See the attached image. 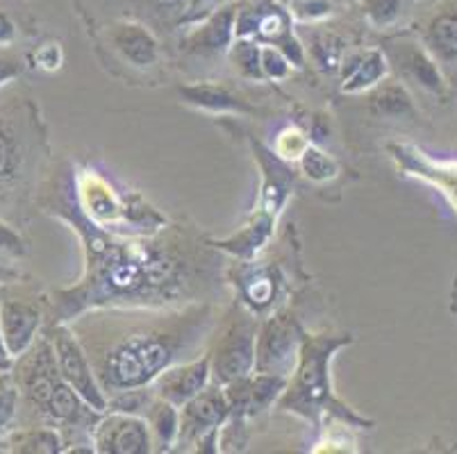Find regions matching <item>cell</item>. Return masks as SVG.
Masks as SVG:
<instances>
[{"mask_svg":"<svg viewBox=\"0 0 457 454\" xmlns=\"http://www.w3.org/2000/svg\"><path fill=\"white\" fill-rule=\"evenodd\" d=\"M71 166L44 185L41 205L76 232L85 252L80 280L48 300L51 323L98 307H182L216 302L228 285L221 250L194 227L169 225L153 235H112L82 216L69 185Z\"/></svg>","mask_w":457,"mask_h":454,"instance_id":"cell-1","label":"cell"},{"mask_svg":"<svg viewBox=\"0 0 457 454\" xmlns=\"http://www.w3.org/2000/svg\"><path fill=\"white\" fill-rule=\"evenodd\" d=\"M216 302L182 307H98L69 320L107 400L146 389L169 366L207 352Z\"/></svg>","mask_w":457,"mask_h":454,"instance_id":"cell-2","label":"cell"},{"mask_svg":"<svg viewBox=\"0 0 457 454\" xmlns=\"http://www.w3.org/2000/svg\"><path fill=\"white\" fill-rule=\"evenodd\" d=\"M48 161L39 107L23 94L0 95V219L23 216Z\"/></svg>","mask_w":457,"mask_h":454,"instance_id":"cell-3","label":"cell"},{"mask_svg":"<svg viewBox=\"0 0 457 454\" xmlns=\"http://www.w3.org/2000/svg\"><path fill=\"white\" fill-rule=\"evenodd\" d=\"M14 380L21 400L39 425L55 427L66 445H91L89 434L101 411L89 407L76 391L66 384L57 368L55 350L48 334L37 336L30 350L19 357Z\"/></svg>","mask_w":457,"mask_h":454,"instance_id":"cell-4","label":"cell"},{"mask_svg":"<svg viewBox=\"0 0 457 454\" xmlns=\"http://www.w3.org/2000/svg\"><path fill=\"white\" fill-rule=\"evenodd\" d=\"M351 343L348 334H314L303 336L298 361L294 373L287 377V386L278 398V409L296 414L319 425L326 414L339 416L346 423L364 427V420L342 405L332 393L330 361L344 345Z\"/></svg>","mask_w":457,"mask_h":454,"instance_id":"cell-5","label":"cell"},{"mask_svg":"<svg viewBox=\"0 0 457 454\" xmlns=\"http://www.w3.org/2000/svg\"><path fill=\"white\" fill-rule=\"evenodd\" d=\"M71 195L89 223L112 235H153L166 219L137 194H123L91 166L71 169Z\"/></svg>","mask_w":457,"mask_h":454,"instance_id":"cell-6","label":"cell"},{"mask_svg":"<svg viewBox=\"0 0 457 454\" xmlns=\"http://www.w3.org/2000/svg\"><path fill=\"white\" fill-rule=\"evenodd\" d=\"M260 320L242 300H235L214 327L207 355H210L212 380L228 384L248 377L255 370V341Z\"/></svg>","mask_w":457,"mask_h":454,"instance_id":"cell-7","label":"cell"},{"mask_svg":"<svg viewBox=\"0 0 457 454\" xmlns=\"http://www.w3.org/2000/svg\"><path fill=\"white\" fill-rule=\"evenodd\" d=\"M237 37L276 45L292 62L294 69L305 66V45L294 32V19L282 0H237L235 39Z\"/></svg>","mask_w":457,"mask_h":454,"instance_id":"cell-8","label":"cell"},{"mask_svg":"<svg viewBox=\"0 0 457 454\" xmlns=\"http://www.w3.org/2000/svg\"><path fill=\"white\" fill-rule=\"evenodd\" d=\"M101 45L110 50L130 73L151 75L164 64L162 41L153 28L135 19H114L101 35Z\"/></svg>","mask_w":457,"mask_h":454,"instance_id":"cell-9","label":"cell"},{"mask_svg":"<svg viewBox=\"0 0 457 454\" xmlns=\"http://www.w3.org/2000/svg\"><path fill=\"white\" fill-rule=\"evenodd\" d=\"M48 339H51L53 350H55L57 368H60L62 377L66 384L76 391L87 405L94 407L96 411H107V395L103 393L101 384L96 380L91 361L87 357L85 348L80 345L78 336L71 332L66 323H51L46 330Z\"/></svg>","mask_w":457,"mask_h":454,"instance_id":"cell-10","label":"cell"},{"mask_svg":"<svg viewBox=\"0 0 457 454\" xmlns=\"http://www.w3.org/2000/svg\"><path fill=\"white\" fill-rule=\"evenodd\" d=\"M303 327L289 314L269 316L257 330L255 341V370L253 373H271L289 377L298 361V350L303 343Z\"/></svg>","mask_w":457,"mask_h":454,"instance_id":"cell-11","label":"cell"},{"mask_svg":"<svg viewBox=\"0 0 457 454\" xmlns=\"http://www.w3.org/2000/svg\"><path fill=\"white\" fill-rule=\"evenodd\" d=\"M230 420V405L223 384L212 380L198 395L180 407V432L176 450H196L207 436L219 434Z\"/></svg>","mask_w":457,"mask_h":454,"instance_id":"cell-12","label":"cell"},{"mask_svg":"<svg viewBox=\"0 0 457 454\" xmlns=\"http://www.w3.org/2000/svg\"><path fill=\"white\" fill-rule=\"evenodd\" d=\"M91 448L98 454H148L153 439L144 416L130 411H103L91 427Z\"/></svg>","mask_w":457,"mask_h":454,"instance_id":"cell-13","label":"cell"},{"mask_svg":"<svg viewBox=\"0 0 457 454\" xmlns=\"http://www.w3.org/2000/svg\"><path fill=\"white\" fill-rule=\"evenodd\" d=\"M237 3H223L210 16L194 25H187L180 39V53L194 60H219L226 57L235 41Z\"/></svg>","mask_w":457,"mask_h":454,"instance_id":"cell-14","label":"cell"},{"mask_svg":"<svg viewBox=\"0 0 457 454\" xmlns=\"http://www.w3.org/2000/svg\"><path fill=\"white\" fill-rule=\"evenodd\" d=\"M48 300H30L23 295L0 298V334L12 361L19 359L39 336L44 323V305Z\"/></svg>","mask_w":457,"mask_h":454,"instance_id":"cell-15","label":"cell"},{"mask_svg":"<svg viewBox=\"0 0 457 454\" xmlns=\"http://www.w3.org/2000/svg\"><path fill=\"white\" fill-rule=\"evenodd\" d=\"M380 50L389 62V69L403 75L407 82H414L421 89L439 94L444 89L442 73L437 69V62L432 60L428 48H423L419 41L405 35H394L382 41Z\"/></svg>","mask_w":457,"mask_h":454,"instance_id":"cell-16","label":"cell"},{"mask_svg":"<svg viewBox=\"0 0 457 454\" xmlns=\"http://www.w3.org/2000/svg\"><path fill=\"white\" fill-rule=\"evenodd\" d=\"M210 382V355L203 352L196 359L180 361V364H173L166 370H162L155 377V382L151 384V389L157 398L166 400V402H171L176 407H182L194 395L201 393Z\"/></svg>","mask_w":457,"mask_h":454,"instance_id":"cell-17","label":"cell"},{"mask_svg":"<svg viewBox=\"0 0 457 454\" xmlns=\"http://www.w3.org/2000/svg\"><path fill=\"white\" fill-rule=\"evenodd\" d=\"M423 44L435 62L455 64L457 62V3L446 0L432 12L421 28Z\"/></svg>","mask_w":457,"mask_h":454,"instance_id":"cell-18","label":"cell"},{"mask_svg":"<svg viewBox=\"0 0 457 454\" xmlns=\"http://www.w3.org/2000/svg\"><path fill=\"white\" fill-rule=\"evenodd\" d=\"M339 70H342L344 94H364L376 89L387 78L389 62L380 48H369L346 55Z\"/></svg>","mask_w":457,"mask_h":454,"instance_id":"cell-19","label":"cell"},{"mask_svg":"<svg viewBox=\"0 0 457 454\" xmlns=\"http://www.w3.org/2000/svg\"><path fill=\"white\" fill-rule=\"evenodd\" d=\"M144 420L148 423L153 439V452H171L176 450L178 432H180V407L166 402V400L153 398L148 400V405L141 411Z\"/></svg>","mask_w":457,"mask_h":454,"instance_id":"cell-20","label":"cell"},{"mask_svg":"<svg viewBox=\"0 0 457 454\" xmlns=\"http://www.w3.org/2000/svg\"><path fill=\"white\" fill-rule=\"evenodd\" d=\"M180 98L187 105H194L198 110L207 111H239V114H248L253 107L248 105L242 95L232 94L228 87L219 85V82H196V85L180 87Z\"/></svg>","mask_w":457,"mask_h":454,"instance_id":"cell-21","label":"cell"},{"mask_svg":"<svg viewBox=\"0 0 457 454\" xmlns=\"http://www.w3.org/2000/svg\"><path fill=\"white\" fill-rule=\"evenodd\" d=\"M235 285L242 293V302L253 314L267 311L273 305L278 282H273V273L269 268H255V264H251L239 270Z\"/></svg>","mask_w":457,"mask_h":454,"instance_id":"cell-22","label":"cell"},{"mask_svg":"<svg viewBox=\"0 0 457 454\" xmlns=\"http://www.w3.org/2000/svg\"><path fill=\"white\" fill-rule=\"evenodd\" d=\"M14 445V452H30V454H55L64 452V436L55 430V427H28L26 432L14 434L10 441Z\"/></svg>","mask_w":457,"mask_h":454,"instance_id":"cell-23","label":"cell"},{"mask_svg":"<svg viewBox=\"0 0 457 454\" xmlns=\"http://www.w3.org/2000/svg\"><path fill=\"white\" fill-rule=\"evenodd\" d=\"M260 50L262 44L253 39H244V37H237L232 41L230 50H228V62L232 64V69L237 70L239 78L251 82H264V73H262V62H260Z\"/></svg>","mask_w":457,"mask_h":454,"instance_id":"cell-24","label":"cell"},{"mask_svg":"<svg viewBox=\"0 0 457 454\" xmlns=\"http://www.w3.org/2000/svg\"><path fill=\"white\" fill-rule=\"evenodd\" d=\"M312 60L317 62L319 69L326 70V73H335V70L342 69L344 60H346V45L332 32H319L314 35L310 45Z\"/></svg>","mask_w":457,"mask_h":454,"instance_id":"cell-25","label":"cell"},{"mask_svg":"<svg viewBox=\"0 0 457 454\" xmlns=\"http://www.w3.org/2000/svg\"><path fill=\"white\" fill-rule=\"evenodd\" d=\"M282 5L289 10L294 21L314 25L332 19L337 12H342L344 0H282Z\"/></svg>","mask_w":457,"mask_h":454,"instance_id":"cell-26","label":"cell"},{"mask_svg":"<svg viewBox=\"0 0 457 454\" xmlns=\"http://www.w3.org/2000/svg\"><path fill=\"white\" fill-rule=\"evenodd\" d=\"M298 164H301V173L314 185H326L339 175V164L314 144L307 145Z\"/></svg>","mask_w":457,"mask_h":454,"instance_id":"cell-27","label":"cell"},{"mask_svg":"<svg viewBox=\"0 0 457 454\" xmlns=\"http://www.w3.org/2000/svg\"><path fill=\"white\" fill-rule=\"evenodd\" d=\"M373 105L378 107V111L385 116H412V100L407 95V91L401 85H394L392 80H385L376 87V94H373Z\"/></svg>","mask_w":457,"mask_h":454,"instance_id":"cell-28","label":"cell"},{"mask_svg":"<svg viewBox=\"0 0 457 454\" xmlns=\"http://www.w3.org/2000/svg\"><path fill=\"white\" fill-rule=\"evenodd\" d=\"M362 7L367 23L376 30H387L401 21L405 14L407 0H357Z\"/></svg>","mask_w":457,"mask_h":454,"instance_id":"cell-29","label":"cell"},{"mask_svg":"<svg viewBox=\"0 0 457 454\" xmlns=\"http://www.w3.org/2000/svg\"><path fill=\"white\" fill-rule=\"evenodd\" d=\"M21 409V393L14 375L3 370L0 375V436L10 432L12 425L19 418Z\"/></svg>","mask_w":457,"mask_h":454,"instance_id":"cell-30","label":"cell"},{"mask_svg":"<svg viewBox=\"0 0 457 454\" xmlns=\"http://www.w3.org/2000/svg\"><path fill=\"white\" fill-rule=\"evenodd\" d=\"M310 136L301 128H285L273 141V155L280 157L282 161H298L305 148L310 145Z\"/></svg>","mask_w":457,"mask_h":454,"instance_id":"cell-31","label":"cell"},{"mask_svg":"<svg viewBox=\"0 0 457 454\" xmlns=\"http://www.w3.org/2000/svg\"><path fill=\"white\" fill-rule=\"evenodd\" d=\"M260 62H262V73H264V80L282 82L292 75L294 66L292 62L287 60V55L276 45H264L262 44L260 50Z\"/></svg>","mask_w":457,"mask_h":454,"instance_id":"cell-32","label":"cell"},{"mask_svg":"<svg viewBox=\"0 0 457 454\" xmlns=\"http://www.w3.org/2000/svg\"><path fill=\"white\" fill-rule=\"evenodd\" d=\"M28 252V245L19 230H14V225L7 223L5 219H0V257H23Z\"/></svg>","mask_w":457,"mask_h":454,"instance_id":"cell-33","label":"cell"},{"mask_svg":"<svg viewBox=\"0 0 457 454\" xmlns=\"http://www.w3.org/2000/svg\"><path fill=\"white\" fill-rule=\"evenodd\" d=\"M223 3H226V0H187V12L185 19H182V28L203 21L205 16H210L216 7H221Z\"/></svg>","mask_w":457,"mask_h":454,"instance_id":"cell-34","label":"cell"},{"mask_svg":"<svg viewBox=\"0 0 457 454\" xmlns=\"http://www.w3.org/2000/svg\"><path fill=\"white\" fill-rule=\"evenodd\" d=\"M35 62L44 70H57L64 62V53H62L60 44H44L35 50Z\"/></svg>","mask_w":457,"mask_h":454,"instance_id":"cell-35","label":"cell"},{"mask_svg":"<svg viewBox=\"0 0 457 454\" xmlns=\"http://www.w3.org/2000/svg\"><path fill=\"white\" fill-rule=\"evenodd\" d=\"M21 73H23V62L10 53H0V87L10 85Z\"/></svg>","mask_w":457,"mask_h":454,"instance_id":"cell-36","label":"cell"},{"mask_svg":"<svg viewBox=\"0 0 457 454\" xmlns=\"http://www.w3.org/2000/svg\"><path fill=\"white\" fill-rule=\"evenodd\" d=\"M19 39V25L12 19L10 12L0 7V48H10Z\"/></svg>","mask_w":457,"mask_h":454,"instance_id":"cell-37","label":"cell"},{"mask_svg":"<svg viewBox=\"0 0 457 454\" xmlns=\"http://www.w3.org/2000/svg\"><path fill=\"white\" fill-rule=\"evenodd\" d=\"M19 270L12 268L10 264H0V286L12 285V282H19Z\"/></svg>","mask_w":457,"mask_h":454,"instance_id":"cell-38","label":"cell"},{"mask_svg":"<svg viewBox=\"0 0 457 454\" xmlns=\"http://www.w3.org/2000/svg\"><path fill=\"white\" fill-rule=\"evenodd\" d=\"M12 368V357L7 355L5 343H3V334H0V370H10Z\"/></svg>","mask_w":457,"mask_h":454,"instance_id":"cell-39","label":"cell"}]
</instances>
